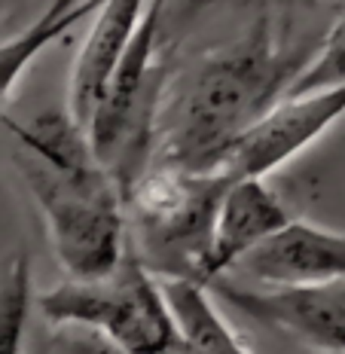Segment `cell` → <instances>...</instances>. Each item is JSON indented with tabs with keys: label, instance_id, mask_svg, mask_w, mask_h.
Returning a JSON list of instances; mask_svg holds the SVG:
<instances>
[{
	"label": "cell",
	"instance_id": "7a4b0ae2",
	"mask_svg": "<svg viewBox=\"0 0 345 354\" xmlns=\"http://www.w3.org/2000/svg\"><path fill=\"white\" fill-rule=\"evenodd\" d=\"M3 125L16 138V168L40 211L68 278H104L129 250L126 205L113 174L95 159L89 138L68 110H43Z\"/></svg>",
	"mask_w": 345,
	"mask_h": 354
},
{
	"label": "cell",
	"instance_id": "5b68a950",
	"mask_svg": "<svg viewBox=\"0 0 345 354\" xmlns=\"http://www.w3.org/2000/svg\"><path fill=\"white\" fill-rule=\"evenodd\" d=\"M345 116V86L306 95H281L236 144L217 171L236 177H269L306 153Z\"/></svg>",
	"mask_w": 345,
	"mask_h": 354
},
{
	"label": "cell",
	"instance_id": "9a60e30c",
	"mask_svg": "<svg viewBox=\"0 0 345 354\" xmlns=\"http://www.w3.org/2000/svg\"><path fill=\"white\" fill-rule=\"evenodd\" d=\"M162 354H187V351H183V345H180V342H174L171 348H168V351H162Z\"/></svg>",
	"mask_w": 345,
	"mask_h": 354
},
{
	"label": "cell",
	"instance_id": "8992f818",
	"mask_svg": "<svg viewBox=\"0 0 345 354\" xmlns=\"http://www.w3.org/2000/svg\"><path fill=\"white\" fill-rule=\"evenodd\" d=\"M236 312L321 354H345V278L321 284L239 287L226 278L208 284Z\"/></svg>",
	"mask_w": 345,
	"mask_h": 354
},
{
	"label": "cell",
	"instance_id": "9c48e42d",
	"mask_svg": "<svg viewBox=\"0 0 345 354\" xmlns=\"http://www.w3.org/2000/svg\"><path fill=\"white\" fill-rule=\"evenodd\" d=\"M147 6L150 0H98V10L92 12L95 21L77 53L68 83V113L83 131L104 95L110 73L135 40Z\"/></svg>",
	"mask_w": 345,
	"mask_h": 354
},
{
	"label": "cell",
	"instance_id": "7c38bea8",
	"mask_svg": "<svg viewBox=\"0 0 345 354\" xmlns=\"http://www.w3.org/2000/svg\"><path fill=\"white\" fill-rule=\"evenodd\" d=\"M34 308L31 257L16 254L0 275V354L25 351L28 321Z\"/></svg>",
	"mask_w": 345,
	"mask_h": 354
},
{
	"label": "cell",
	"instance_id": "4fadbf2b",
	"mask_svg": "<svg viewBox=\"0 0 345 354\" xmlns=\"http://www.w3.org/2000/svg\"><path fill=\"white\" fill-rule=\"evenodd\" d=\"M336 86H345V16L327 28L312 53H306L284 95H306Z\"/></svg>",
	"mask_w": 345,
	"mask_h": 354
},
{
	"label": "cell",
	"instance_id": "8fae6325",
	"mask_svg": "<svg viewBox=\"0 0 345 354\" xmlns=\"http://www.w3.org/2000/svg\"><path fill=\"white\" fill-rule=\"evenodd\" d=\"M95 10H98V0H83L77 6H62L53 0L28 28L0 40V120H3V107L10 101V95L16 92L19 80L40 58L43 49H49L62 37H68L71 28L89 19Z\"/></svg>",
	"mask_w": 345,
	"mask_h": 354
},
{
	"label": "cell",
	"instance_id": "5bb4252c",
	"mask_svg": "<svg viewBox=\"0 0 345 354\" xmlns=\"http://www.w3.org/2000/svg\"><path fill=\"white\" fill-rule=\"evenodd\" d=\"M217 0H180V12L183 16H199V12L211 10Z\"/></svg>",
	"mask_w": 345,
	"mask_h": 354
},
{
	"label": "cell",
	"instance_id": "6da1fadb",
	"mask_svg": "<svg viewBox=\"0 0 345 354\" xmlns=\"http://www.w3.org/2000/svg\"><path fill=\"white\" fill-rule=\"evenodd\" d=\"M303 58L278 46L266 16L236 43L205 53L165 83L150 165L217 171L226 150L288 92Z\"/></svg>",
	"mask_w": 345,
	"mask_h": 354
},
{
	"label": "cell",
	"instance_id": "2e32d148",
	"mask_svg": "<svg viewBox=\"0 0 345 354\" xmlns=\"http://www.w3.org/2000/svg\"><path fill=\"white\" fill-rule=\"evenodd\" d=\"M55 3H62V6H77V3H83V0H55Z\"/></svg>",
	"mask_w": 345,
	"mask_h": 354
},
{
	"label": "cell",
	"instance_id": "277c9868",
	"mask_svg": "<svg viewBox=\"0 0 345 354\" xmlns=\"http://www.w3.org/2000/svg\"><path fill=\"white\" fill-rule=\"evenodd\" d=\"M43 318L58 327L92 330L120 354H162L178 342L159 278L126 250L104 278H68L34 299Z\"/></svg>",
	"mask_w": 345,
	"mask_h": 354
},
{
	"label": "cell",
	"instance_id": "30bf717a",
	"mask_svg": "<svg viewBox=\"0 0 345 354\" xmlns=\"http://www.w3.org/2000/svg\"><path fill=\"white\" fill-rule=\"evenodd\" d=\"M159 290L187 354H251L220 315L205 284L193 278H159Z\"/></svg>",
	"mask_w": 345,
	"mask_h": 354
},
{
	"label": "cell",
	"instance_id": "52a82bcc",
	"mask_svg": "<svg viewBox=\"0 0 345 354\" xmlns=\"http://www.w3.org/2000/svg\"><path fill=\"white\" fill-rule=\"evenodd\" d=\"M293 220L288 205L272 189L266 177H236L226 183L217 205L211 248L196 272V281L208 287L217 278L236 272V266L260 248L266 239L281 232Z\"/></svg>",
	"mask_w": 345,
	"mask_h": 354
},
{
	"label": "cell",
	"instance_id": "ba28073f",
	"mask_svg": "<svg viewBox=\"0 0 345 354\" xmlns=\"http://www.w3.org/2000/svg\"><path fill=\"white\" fill-rule=\"evenodd\" d=\"M257 287L321 284L345 278V232L293 217L236 266Z\"/></svg>",
	"mask_w": 345,
	"mask_h": 354
},
{
	"label": "cell",
	"instance_id": "3957f363",
	"mask_svg": "<svg viewBox=\"0 0 345 354\" xmlns=\"http://www.w3.org/2000/svg\"><path fill=\"white\" fill-rule=\"evenodd\" d=\"M230 177L147 165L122 196L129 248L156 278H193L211 248L217 205Z\"/></svg>",
	"mask_w": 345,
	"mask_h": 354
}]
</instances>
